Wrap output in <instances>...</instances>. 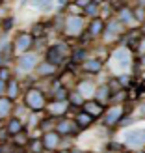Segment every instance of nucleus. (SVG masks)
<instances>
[{"label":"nucleus","mask_w":145,"mask_h":153,"mask_svg":"<svg viewBox=\"0 0 145 153\" xmlns=\"http://www.w3.org/2000/svg\"><path fill=\"white\" fill-rule=\"evenodd\" d=\"M26 105L30 106L32 110H41L43 106H45V97L39 90H30L28 94H26Z\"/></svg>","instance_id":"f257e3e1"},{"label":"nucleus","mask_w":145,"mask_h":153,"mask_svg":"<svg viewBox=\"0 0 145 153\" xmlns=\"http://www.w3.org/2000/svg\"><path fill=\"white\" fill-rule=\"evenodd\" d=\"M125 142L130 148H141L145 144V131L143 129H134V131H128L125 134Z\"/></svg>","instance_id":"f03ea898"},{"label":"nucleus","mask_w":145,"mask_h":153,"mask_svg":"<svg viewBox=\"0 0 145 153\" xmlns=\"http://www.w3.org/2000/svg\"><path fill=\"white\" fill-rule=\"evenodd\" d=\"M65 47L63 45H54V47H50L47 51V62L52 64V65H58L63 62V56H65Z\"/></svg>","instance_id":"7ed1b4c3"},{"label":"nucleus","mask_w":145,"mask_h":153,"mask_svg":"<svg viewBox=\"0 0 145 153\" xmlns=\"http://www.w3.org/2000/svg\"><path fill=\"white\" fill-rule=\"evenodd\" d=\"M84 110H86V114H89L91 118H97L102 114V105L99 101H86L84 103Z\"/></svg>","instance_id":"20e7f679"},{"label":"nucleus","mask_w":145,"mask_h":153,"mask_svg":"<svg viewBox=\"0 0 145 153\" xmlns=\"http://www.w3.org/2000/svg\"><path fill=\"white\" fill-rule=\"evenodd\" d=\"M32 39H34V37L28 36V34L19 36L17 41H15V51H17V52H24V51L30 47V45H32Z\"/></svg>","instance_id":"39448f33"},{"label":"nucleus","mask_w":145,"mask_h":153,"mask_svg":"<svg viewBox=\"0 0 145 153\" xmlns=\"http://www.w3.org/2000/svg\"><path fill=\"white\" fill-rule=\"evenodd\" d=\"M58 142H60V134L58 133H47L45 138H43V146L49 148V149H54L58 146Z\"/></svg>","instance_id":"423d86ee"},{"label":"nucleus","mask_w":145,"mask_h":153,"mask_svg":"<svg viewBox=\"0 0 145 153\" xmlns=\"http://www.w3.org/2000/svg\"><path fill=\"white\" fill-rule=\"evenodd\" d=\"M121 116H123V108H121V106H113V108L106 114V123L113 125L117 120H121Z\"/></svg>","instance_id":"0eeeda50"},{"label":"nucleus","mask_w":145,"mask_h":153,"mask_svg":"<svg viewBox=\"0 0 145 153\" xmlns=\"http://www.w3.org/2000/svg\"><path fill=\"white\" fill-rule=\"evenodd\" d=\"M34 65H35V58L34 56H21L19 58V67L21 69L28 71V69H32Z\"/></svg>","instance_id":"6e6552de"},{"label":"nucleus","mask_w":145,"mask_h":153,"mask_svg":"<svg viewBox=\"0 0 145 153\" xmlns=\"http://www.w3.org/2000/svg\"><path fill=\"white\" fill-rule=\"evenodd\" d=\"M80 28H82V19L71 17L69 22H67V32H69V34H76V32H80Z\"/></svg>","instance_id":"1a4fd4ad"},{"label":"nucleus","mask_w":145,"mask_h":153,"mask_svg":"<svg viewBox=\"0 0 145 153\" xmlns=\"http://www.w3.org/2000/svg\"><path fill=\"white\" fill-rule=\"evenodd\" d=\"M84 69H86L88 73H99L101 71V60H88L86 64H84Z\"/></svg>","instance_id":"9d476101"},{"label":"nucleus","mask_w":145,"mask_h":153,"mask_svg":"<svg viewBox=\"0 0 145 153\" xmlns=\"http://www.w3.org/2000/svg\"><path fill=\"white\" fill-rule=\"evenodd\" d=\"M113 58L117 60V62L121 64V65H128V62H130V58H128V51H125V49H119V51H116V54H113Z\"/></svg>","instance_id":"9b49d317"},{"label":"nucleus","mask_w":145,"mask_h":153,"mask_svg":"<svg viewBox=\"0 0 145 153\" xmlns=\"http://www.w3.org/2000/svg\"><path fill=\"white\" fill-rule=\"evenodd\" d=\"M102 30H104V22H102L101 19H95V21L89 25V34H91V36H99Z\"/></svg>","instance_id":"f8f14e48"},{"label":"nucleus","mask_w":145,"mask_h":153,"mask_svg":"<svg viewBox=\"0 0 145 153\" xmlns=\"http://www.w3.org/2000/svg\"><path fill=\"white\" fill-rule=\"evenodd\" d=\"M7 133L13 134V136H17L19 133H22V125H21V121H19L17 118L10 121V125H7Z\"/></svg>","instance_id":"ddd939ff"},{"label":"nucleus","mask_w":145,"mask_h":153,"mask_svg":"<svg viewBox=\"0 0 145 153\" xmlns=\"http://www.w3.org/2000/svg\"><path fill=\"white\" fill-rule=\"evenodd\" d=\"M11 110V99L10 97H0V116H6Z\"/></svg>","instance_id":"4468645a"},{"label":"nucleus","mask_w":145,"mask_h":153,"mask_svg":"<svg viewBox=\"0 0 145 153\" xmlns=\"http://www.w3.org/2000/svg\"><path fill=\"white\" fill-rule=\"evenodd\" d=\"M91 121H93V118L89 116V114L86 112H80V114H76V123H78L80 127H88Z\"/></svg>","instance_id":"2eb2a0df"},{"label":"nucleus","mask_w":145,"mask_h":153,"mask_svg":"<svg viewBox=\"0 0 145 153\" xmlns=\"http://www.w3.org/2000/svg\"><path fill=\"white\" fill-rule=\"evenodd\" d=\"M71 131H73V123H71V121H67V120L60 121V125H58V134H69Z\"/></svg>","instance_id":"dca6fc26"},{"label":"nucleus","mask_w":145,"mask_h":153,"mask_svg":"<svg viewBox=\"0 0 145 153\" xmlns=\"http://www.w3.org/2000/svg\"><path fill=\"white\" fill-rule=\"evenodd\" d=\"M78 91L82 94V97H84V95H91V94H93V86H91L88 80H82L80 86H78Z\"/></svg>","instance_id":"f3484780"},{"label":"nucleus","mask_w":145,"mask_h":153,"mask_svg":"<svg viewBox=\"0 0 145 153\" xmlns=\"http://www.w3.org/2000/svg\"><path fill=\"white\" fill-rule=\"evenodd\" d=\"M49 110H50V114H63L65 105H62L60 101H54L52 105H49Z\"/></svg>","instance_id":"a211bd4d"},{"label":"nucleus","mask_w":145,"mask_h":153,"mask_svg":"<svg viewBox=\"0 0 145 153\" xmlns=\"http://www.w3.org/2000/svg\"><path fill=\"white\" fill-rule=\"evenodd\" d=\"M97 97H99V103L104 101V99H110V88L108 86H101L97 91Z\"/></svg>","instance_id":"6ab92c4d"},{"label":"nucleus","mask_w":145,"mask_h":153,"mask_svg":"<svg viewBox=\"0 0 145 153\" xmlns=\"http://www.w3.org/2000/svg\"><path fill=\"white\" fill-rule=\"evenodd\" d=\"M17 91H19L17 82L10 80V86H7V97H10V99H15V95H17Z\"/></svg>","instance_id":"aec40b11"},{"label":"nucleus","mask_w":145,"mask_h":153,"mask_svg":"<svg viewBox=\"0 0 145 153\" xmlns=\"http://www.w3.org/2000/svg\"><path fill=\"white\" fill-rule=\"evenodd\" d=\"M69 97H71V103H73V105H84V99H82V94H80V91L69 94Z\"/></svg>","instance_id":"412c9836"},{"label":"nucleus","mask_w":145,"mask_h":153,"mask_svg":"<svg viewBox=\"0 0 145 153\" xmlns=\"http://www.w3.org/2000/svg\"><path fill=\"white\" fill-rule=\"evenodd\" d=\"M67 97H69V94H67V90H65V88H62V90H58V91H56V97H54V101H60V103H62V101H65Z\"/></svg>","instance_id":"4be33fe9"},{"label":"nucleus","mask_w":145,"mask_h":153,"mask_svg":"<svg viewBox=\"0 0 145 153\" xmlns=\"http://www.w3.org/2000/svg\"><path fill=\"white\" fill-rule=\"evenodd\" d=\"M106 30L108 32H112V34H116V32H119L121 30V22H117V21H112L108 26H106Z\"/></svg>","instance_id":"5701e85b"},{"label":"nucleus","mask_w":145,"mask_h":153,"mask_svg":"<svg viewBox=\"0 0 145 153\" xmlns=\"http://www.w3.org/2000/svg\"><path fill=\"white\" fill-rule=\"evenodd\" d=\"M41 75H50V73H54V65L52 64H43L41 65V69H39Z\"/></svg>","instance_id":"b1692460"},{"label":"nucleus","mask_w":145,"mask_h":153,"mask_svg":"<svg viewBox=\"0 0 145 153\" xmlns=\"http://www.w3.org/2000/svg\"><path fill=\"white\" fill-rule=\"evenodd\" d=\"M84 56H86V54H84V51H74L73 60H74V62H82V60H84Z\"/></svg>","instance_id":"393cba45"},{"label":"nucleus","mask_w":145,"mask_h":153,"mask_svg":"<svg viewBox=\"0 0 145 153\" xmlns=\"http://www.w3.org/2000/svg\"><path fill=\"white\" fill-rule=\"evenodd\" d=\"M7 79H10V71H7L6 69V67H2V69H0V80H7Z\"/></svg>","instance_id":"a878e982"},{"label":"nucleus","mask_w":145,"mask_h":153,"mask_svg":"<svg viewBox=\"0 0 145 153\" xmlns=\"http://www.w3.org/2000/svg\"><path fill=\"white\" fill-rule=\"evenodd\" d=\"M50 2H52V0H37L35 4H39V7H43V10H47V7L50 6Z\"/></svg>","instance_id":"bb28decb"},{"label":"nucleus","mask_w":145,"mask_h":153,"mask_svg":"<svg viewBox=\"0 0 145 153\" xmlns=\"http://www.w3.org/2000/svg\"><path fill=\"white\" fill-rule=\"evenodd\" d=\"M41 148H43V144H41L39 140H35V142L32 144V149H34L35 153H39V151H41Z\"/></svg>","instance_id":"cd10ccee"},{"label":"nucleus","mask_w":145,"mask_h":153,"mask_svg":"<svg viewBox=\"0 0 145 153\" xmlns=\"http://www.w3.org/2000/svg\"><path fill=\"white\" fill-rule=\"evenodd\" d=\"M86 11L91 13V15H95V13H97V6H95V4H88V6H86Z\"/></svg>","instance_id":"c85d7f7f"},{"label":"nucleus","mask_w":145,"mask_h":153,"mask_svg":"<svg viewBox=\"0 0 145 153\" xmlns=\"http://www.w3.org/2000/svg\"><path fill=\"white\" fill-rule=\"evenodd\" d=\"M121 17H123V19H125V21L128 22V21L132 19V15H130V11H127V10H123V11H121Z\"/></svg>","instance_id":"c756f323"},{"label":"nucleus","mask_w":145,"mask_h":153,"mask_svg":"<svg viewBox=\"0 0 145 153\" xmlns=\"http://www.w3.org/2000/svg\"><path fill=\"white\" fill-rule=\"evenodd\" d=\"M11 22H13L11 19H7V21H6V30H7V28H11Z\"/></svg>","instance_id":"7c9ffc66"},{"label":"nucleus","mask_w":145,"mask_h":153,"mask_svg":"<svg viewBox=\"0 0 145 153\" xmlns=\"http://www.w3.org/2000/svg\"><path fill=\"white\" fill-rule=\"evenodd\" d=\"M2 91H4V82L0 80V94H2Z\"/></svg>","instance_id":"2f4dec72"},{"label":"nucleus","mask_w":145,"mask_h":153,"mask_svg":"<svg viewBox=\"0 0 145 153\" xmlns=\"http://www.w3.org/2000/svg\"><path fill=\"white\" fill-rule=\"evenodd\" d=\"M140 110H141V116H145V105H141V108H140Z\"/></svg>","instance_id":"473e14b6"},{"label":"nucleus","mask_w":145,"mask_h":153,"mask_svg":"<svg viewBox=\"0 0 145 153\" xmlns=\"http://www.w3.org/2000/svg\"><path fill=\"white\" fill-rule=\"evenodd\" d=\"M71 153H82V151H78V149H74V151H71Z\"/></svg>","instance_id":"72a5a7b5"},{"label":"nucleus","mask_w":145,"mask_h":153,"mask_svg":"<svg viewBox=\"0 0 145 153\" xmlns=\"http://www.w3.org/2000/svg\"><path fill=\"white\" fill-rule=\"evenodd\" d=\"M62 153H69V151H62Z\"/></svg>","instance_id":"f704fd0d"},{"label":"nucleus","mask_w":145,"mask_h":153,"mask_svg":"<svg viewBox=\"0 0 145 153\" xmlns=\"http://www.w3.org/2000/svg\"><path fill=\"white\" fill-rule=\"evenodd\" d=\"M143 65H145V58H143Z\"/></svg>","instance_id":"c9c22d12"}]
</instances>
